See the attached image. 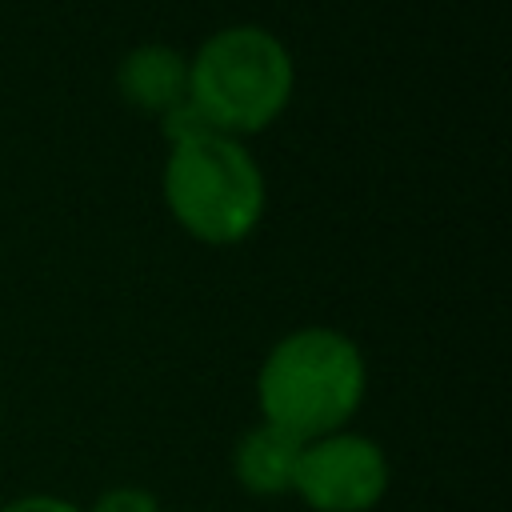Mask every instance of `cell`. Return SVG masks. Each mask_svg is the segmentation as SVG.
Returning <instances> with one entry per match:
<instances>
[{
    "mask_svg": "<svg viewBox=\"0 0 512 512\" xmlns=\"http://www.w3.org/2000/svg\"><path fill=\"white\" fill-rule=\"evenodd\" d=\"M120 92L144 112H168L188 96V60L168 44H140L116 68Z\"/></svg>",
    "mask_w": 512,
    "mask_h": 512,
    "instance_id": "8992f818",
    "label": "cell"
},
{
    "mask_svg": "<svg viewBox=\"0 0 512 512\" xmlns=\"http://www.w3.org/2000/svg\"><path fill=\"white\" fill-rule=\"evenodd\" d=\"M0 512H84V508L52 492H28V496H12L8 504H0Z\"/></svg>",
    "mask_w": 512,
    "mask_h": 512,
    "instance_id": "9c48e42d",
    "label": "cell"
},
{
    "mask_svg": "<svg viewBox=\"0 0 512 512\" xmlns=\"http://www.w3.org/2000/svg\"><path fill=\"white\" fill-rule=\"evenodd\" d=\"M204 132H216L208 120H204V112L184 96L176 108H168L164 112V136H168V144L176 148V144H184V140H196V136H204Z\"/></svg>",
    "mask_w": 512,
    "mask_h": 512,
    "instance_id": "ba28073f",
    "label": "cell"
},
{
    "mask_svg": "<svg viewBox=\"0 0 512 512\" xmlns=\"http://www.w3.org/2000/svg\"><path fill=\"white\" fill-rule=\"evenodd\" d=\"M292 84V52L256 24L212 32L188 64V100L224 136L268 128L288 104Z\"/></svg>",
    "mask_w": 512,
    "mask_h": 512,
    "instance_id": "7a4b0ae2",
    "label": "cell"
},
{
    "mask_svg": "<svg viewBox=\"0 0 512 512\" xmlns=\"http://www.w3.org/2000/svg\"><path fill=\"white\" fill-rule=\"evenodd\" d=\"M300 448H304V440H296L284 428L260 420V424H252L236 440V448H232V476H236V484L248 496H260V500L288 496L292 480H296Z\"/></svg>",
    "mask_w": 512,
    "mask_h": 512,
    "instance_id": "5b68a950",
    "label": "cell"
},
{
    "mask_svg": "<svg viewBox=\"0 0 512 512\" xmlns=\"http://www.w3.org/2000/svg\"><path fill=\"white\" fill-rule=\"evenodd\" d=\"M84 512H160V500L140 484H116L100 492Z\"/></svg>",
    "mask_w": 512,
    "mask_h": 512,
    "instance_id": "52a82bcc",
    "label": "cell"
},
{
    "mask_svg": "<svg viewBox=\"0 0 512 512\" xmlns=\"http://www.w3.org/2000/svg\"><path fill=\"white\" fill-rule=\"evenodd\" d=\"M368 392V368L352 336L336 328H296L272 344L256 372L260 416L296 440L340 432Z\"/></svg>",
    "mask_w": 512,
    "mask_h": 512,
    "instance_id": "6da1fadb",
    "label": "cell"
},
{
    "mask_svg": "<svg viewBox=\"0 0 512 512\" xmlns=\"http://www.w3.org/2000/svg\"><path fill=\"white\" fill-rule=\"evenodd\" d=\"M164 200L184 232L204 244H236L264 216V176L236 136L204 132L172 148Z\"/></svg>",
    "mask_w": 512,
    "mask_h": 512,
    "instance_id": "3957f363",
    "label": "cell"
},
{
    "mask_svg": "<svg viewBox=\"0 0 512 512\" xmlns=\"http://www.w3.org/2000/svg\"><path fill=\"white\" fill-rule=\"evenodd\" d=\"M388 456L372 436L328 432L304 440L292 496L312 512H372L388 492Z\"/></svg>",
    "mask_w": 512,
    "mask_h": 512,
    "instance_id": "277c9868",
    "label": "cell"
}]
</instances>
